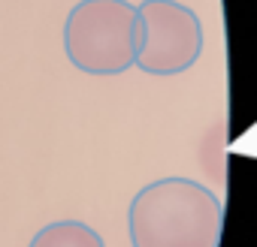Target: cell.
Here are the masks:
<instances>
[{"mask_svg":"<svg viewBox=\"0 0 257 247\" xmlns=\"http://www.w3.org/2000/svg\"><path fill=\"white\" fill-rule=\"evenodd\" d=\"M28 247H106L100 232L82 220H55L43 226Z\"/></svg>","mask_w":257,"mask_h":247,"instance_id":"4","label":"cell"},{"mask_svg":"<svg viewBox=\"0 0 257 247\" xmlns=\"http://www.w3.org/2000/svg\"><path fill=\"white\" fill-rule=\"evenodd\" d=\"M134 247H221L224 202L194 178L146 184L127 211Z\"/></svg>","mask_w":257,"mask_h":247,"instance_id":"1","label":"cell"},{"mask_svg":"<svg viewBox=\"0 0 257 247\" xmlns=\"http://www.w3.org/2000/svg\"><path fill=\"white\" fill-rule=\"evenodd\" d=\"M140 10L143 46L137 66L149 76H179L191 70L203 54V22L176 0H146Z\"/></svg>","mask_w":257,"mask_h":247,"instance_id":"3","label":"cell"},{"mask_svg":"<svg viewBox=\"0 0 257 247\" xmlns=\"http://www.w3.org/2000/svg\"><path fill=\"white\" fill-rule=\"evenodd\" d=\"M143 46L140 10L127 0H82L67 16L64 52L88 76H121Z\"/></svg>","mask_w":257,"mask_h":247,"instance_id":"2","label":"cell"}]
</instances>
